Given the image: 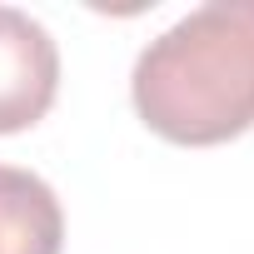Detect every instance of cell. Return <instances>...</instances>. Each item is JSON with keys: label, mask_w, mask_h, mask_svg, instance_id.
I'll use <instances>...</instances> for the list:
<instances>
[{"label": "cell", "mask_w": 254, "mask_h": 254, "mask_svg": "<svg viewBox=\"0 0 254 254\" xmlns=\"http://www.w3.org/2000/svg\"><path fill=\"white\" fill-rule=\"evenodd\" d=\"M140 120L170 145H224L254 125V0H209L160 30L130 75Z\"/></svg>", "instance_id": "obj_1"}, {"label": "cell", "mask_w": 254, "mask_h": 254, "mask_svg": "<svg viewBox=\"0 0 254 254\" xmlns=\"http://www.w3.org/2000/svg\"><path fill=\"white\" fill-rule=\"evenodd\" d=\"M60 90V45L20 5H0V135L45 120Z\"/></svg>", "instance_id": "obj_2"}, {"label": "cell", "mask_w": 254, "mask_h": 254, "mask_svg": "<svg viewBox=\"0 0 254 254\" xmlns=\"http://www.w3.org/2000/svg\"><path fill=\"white\" fill-rule=\"evenodd\" d=\"M65 209L55 190L15 165H0V254H60Z\"/></svg>", "instance_id": "obj_3"}]
</instances>
